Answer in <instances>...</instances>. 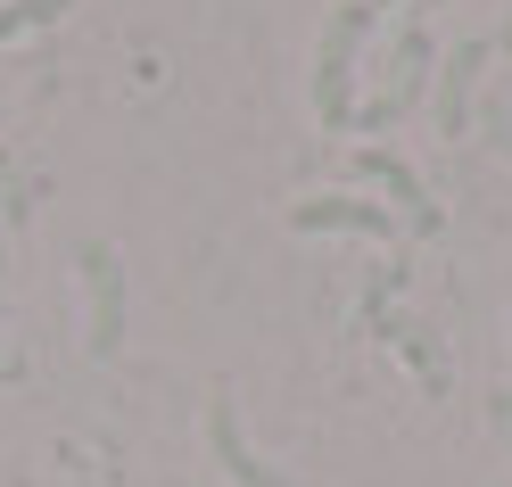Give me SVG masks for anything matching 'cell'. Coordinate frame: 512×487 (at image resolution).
Segmentation results:
<instances>
[{"label": "cell", "instance_id": "5bb4252c", "mask_svg": "<svg viewBox=\"0 0 512 487\" xmlns=\"http://www.w3.org/2000/svg\"><path fill=\"white\" fill-rule=\"evenodd\" d=\"M0 273H9V232H0Z\"/></svg>", "mask_w": 512, "mask_h": 487}, {"label": "cell", "instance_id": "4fadbf2b", "mask_svg": "<svg viewBox=\"0 0 512 487\" xmlns=\"http://www.w3.org/2000/svg\"><path fill=\"white\" fill-rule=\"evenodd\" d=\"M25 364H17V355H9V339H0V380H17Z\"/></svg>", "mask_w": 512, "mask_h": 487}, {"label": "cell", "instance_id": "8fae6325", "mask_svg": "<svg viewBox=\"0 0 512 487\" xmlns=\"http://www.w3.org/2000/svg\"><path fill=\"white\" fill-rule=\"evenodd\" d=\"M488 141H496V157H512V116H504V108L488 116Z\"/></svg>", "mask_w": 512, "mask_h": 487}, {"label": "cell", "instance_id": "3957f363", "mask_svg": "<svg viewBox=\"0 0 512 487\" xmlns=\"http://www.w3.org/2000/svg\"><path fill=\"white\" fill-rule=\"evenodd\" d=\"M75 281H83V347L108 355L124 347V322H133V289H124V256L108 240H83L75 248Z\"/></svg>", "mask_w": 512, "mask_h": 487}, {"label": "cell", "instance_id": "7c38bea8", "mask_svg": "<svg viewBox=\"0 0 512 487\" xmlns=\"http://www.w3.org/2000/svg\"><path fill=\"white\" fill-rule=\"evenodd\" d=\"M488 58H512V9H504V25L488 34Z\"/></svg>", "mask_w": 512, "mask_h": 487}, {"label": "cell", "instance_id": "30bf717a", "mask_svg": "<svg viewBox=\"0 0 512 487\" xmlns=\"http://www.w3.org/2000/svg\"><path fill=\"white\" fill-rule=\"evenodd\" d=\"M488 430H496V446L512 454V397H504V388H496V397H488Z\"/></svg>", "mask_w": 512, "mask_h": 487}, {"label": "cell", "instance_id": "8992f818", "mask_svg": "<svg viewBox=\"0 0 512 487\" xmlns=\"http://www.w3.org/2000/svg\"><path fill=\"white\" fill-rule=\"evenodd\" d=\"M356 182L389 190V215H397V223H413V232H438V223H446V215H438V199L422 190V174H413L397 149H356Z\"/></svg>", "mask_w": 512, "mask_h": 487}, {"label": "cell", "instance_id": "7a4b0ae2", "mask_svg": "<svg viewBox=\"0 0 512 487\" xmlns=\"http://www.w3.org/2000/svg\"><path fill=\"white\" fill-rule=\"evenodd\" d=\"M430 75H438V42H430V9L413 0V9L397 17V42H389V67H380V91L356 108V133H389L413 100H430Z\"/></svg>", "mask_w": 512, "mask_h": 487}, {"label": "cell", "instance_id": "9c48e42d", "mask_svg": "<svg viewBox=\"0 0 512 487\" xmlns=\"http://www.w3.org/2000/svg\"><path fill=\"white\" fill-rule=\"evenodd\" d=\"M75 0H0V42H25V34H42V25H58Z\"/></svg>", "mask_w": 512, "mask_h": 487}, {"label": "cell", "instance_id": "9a60e30c", "mask_svg": "<svg viewBox=\"0 0 512 487\" xmlns=\"http://www.w3.org/2000/svg\"><path fill=\"white\" fill-rule=\"evenodd\" d=\"M389 9H397V0H372V17H389Z\"/></svg>", "mask_w": 512, "mask_h": 487}, {"label": "cell", "instance_id": "5b68a950", "mask_svg": "<svg viewBox=\"0 0 512 487\" xmlns=\"http://www.w3.org/2000/svg\"><path fill=\"white\" fill-rule=\"evenodd\" d=\"M290 232H356V240H397L389 199H356V190H314L290 199Z\"/></svg>", "mask_w": 512, "mask_h": 487}, {"label": "cell", "instance_id": "277c9868", "mask_svg": "<svg viewBox=\"0 0 512 487\" xmlns=\"http://www.w3.org/2000/svg\"><path fill=\"white\" fill-rule=\"evenodd\" d=\"M479 67H488V42H455V50H438V75H430V124L446 141H463L471 133V100H479Z\"/></svg>", "mask_w": 512, "mask_h": 487}, {"label": "cell", "instance_id": "6da1fadb", "mask_svg": "<svg viewBox=\"0 0 512 487\" xmlns=\"http://www.w3.org/2000/svg\"><path fill=\"white\" fill-rule=\"evenodd\" d=\"M372 0H339L323 17V42H314V124L323 133H347L356 124V67H364V42H372Z\"/></svg>", "mask_w": 512, "mask_h": 487}, {"label": "cell", "instance_id": "52a82bcc", "mask_svg": "<svg viewBox=\"0 0 512 487\" xmlns=\"http://www.w3.org/2000/svg\"><path fill=\"white\" fill-rule=\"evenodd\" d=\"M207 454H215V471L232 479V487H290V471H273L265 454L248 446V430H240L232 397H207Z\"/></svg>", "mask_w": 512, "mask_h": 487}, {"label": "cell", "instance_id": "ba28073f", "mask_svg": "<svg viewBox=\"0 0 512 487\" xmlns=\"http://www.w3.org/2000/svg\"><path fill=\"white\" fill-rule=\"evenodd\" d=\"M380 339H397V355L413 364V380H422L430 397H446V355H438V339L422 331V322H380Z\"/></svg>", "mask_w": 512, "mask_h": 487}]
</instances>
